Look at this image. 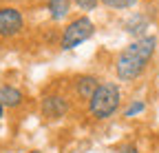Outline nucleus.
<instances>
[{"instance_id":"1a4fd4ad","label":"nucleus","mask_w":159,"mask_h":153,"mask_svg":"<svg viewBox=\"0 0 159 153\" xmlns=\"http://www.w3.org/2000/svg\"><path fill=\"white\" fill-rule=\"evenodd\" d=\"M71 7H73L71 0H47L44 2V9H47V13H49V18L53 22L66 20L71 16Z\"/></svg>"},{"instance_id":"9b49d317","label":"nucleus","mask_w":159,"mask_h":153,"mask_svg":"<svg viewBox=\"0 0 159 153\" xmlns=\"http://www.w3.org/2000/svg\"><path fill=\"white\" fill-rule=\"evenodd\" d=\"M146 111V102L144 100H130V104L122 111V116L124 118H135V116H139V113H144Z\"/></svg>"},{"instance_id":"9d476101","label":"nucleus","mask_w":159,"mask_h":153,"mask_svg":"<svg viewBox=\"0 0 159 153\" xmlns=\"http://www.w3.org/2000/svg\"><path fill=\"white\" fill-rule=\"evenodd\" d=\"M99 5H104L106 9H115V11H126L137 5V0H99Z\"/></svg>"},{"instance_id":"f03ea898","label":"nucleus","mask_w":159,"mask_h":153,"mask_svg":"<svg viewBox=\"0 0 159 153\" xmlns=\"http://www.w3.org/2000/svg\"><path fill=\"white\" fill-rule=\"evenodd\" d=\"M122 107V89L117 82H99L91 100L86 102V113L95 122H106L117 116Z\"/></svg>"},{"instance_id":"2eb2a0df","label":"nucleus","mask_w":159,"mask_h":153,"mask_svg":"<svg viewBox=\"0 0 159 153\" xmlns=\"http://www.w3.org/2000/svg\"><path fill=\"white\" fill-rule=\"evenodd\" d=\"M27 153H42L40 149H31V151H27Z\"/></svg>"},{"instance_id":"6e6552de","label":"nucleus","mask_w":159,"mask_h":153,"mask_svg":"<svg viewBox=\"0 0 159 153\" xmlns=\"http://www.w3.org/2000/svg\"><path fill=\"white\" fill-rule=\"evenodd\" d=\"M0 102L5 109H20L25 104V91L13 84H0Z\"/></svg>"},{"instance_id":"4468645a","label":"nucleus","mask_w":159,"mask_h":153,"mask_svg":"<svg viewBox=\"0 0 159 153\" xmlns=\"http://www.w3.org/2000/svg\"><path fill=\"white\" fill-rule=\"evenodd\" d=\"M5 111H7V109L2 107V102H0V120H2V118H5Z\"/></svg>"},{"instance_id":"f257e3e1","label":"nucleus","mask_w":159,"mask_h":153,"mask_svg":"<svg viewBox=\"0 0 159 153\" xmlns=\"http://www.w3.org/2000/svg\"><path fill=\"white\" fill-rule=\"evenodd\" d=\"M157 51V36H142L135 38L130 45H126V49H122L115 58V75L119 82H135L139 75H142L152 55Z\"/></svg>"},{"instance_id":"f8f14e48","label":"nucleus","mask_w":159,"mask_h":153,"mask_svg":"<svg viewBox=\"0 0 159 153\" xmlns=\"http://www.w3.org/2000/svg\"><path fill=\"white\" fill-rule=\"evenodd\" d=\"M71 2H73L80 11H86V13H91V11H95V9L99 7V0H71Z\"/></svg>"},{"instance_id":"ddd939ff","label":"nucleus","mask_w":159,"mask_h":153,"mask_svg":"<svg viewBox=\"0 0 159 153\" xmlns=\"http://www.w3.org/2000/svg\"><path fill=\"white\" fill-rule=\"evenodd\" d=\"M117 153H142V151H139L135 144H130V142H128V144H122V146H119V149H117Z\"/></svg>"},{"instance_id":"7ed1b4c3","label":"nucleus","mask_w":159,"mask_h":153,"mask_svg":"<svg viewBox=\"0 0 159 153\" xmlns=\"http://www.w3.org/2000/svg\"><path fill=\"white\" fill-rule=\"evenodd\" d=\"M95 31H97V27H95V22L89 16H77V18H73V20H69L64 25L62 36H60V49L62 51H73L82 42L91 40L95 36Z\"/></svg>"},{"instance_id":"423d86ee","label":"nucleus","mask_w":159,"mask_h":153,"mask_svg":"<svg viewBox=\"0 0 159 153\" xmlns=\"http://www.w3.org/2000/svg\"><path fill=\"white\" fill-rule=\"evenodd\" d=\"M99 80L95 73H77L73 75V80H71V91H73V98L77 102H82L86 104L91 100V95L95 93V89L99 87Z\"/></svg>"},{"instance_id":"0eeeda50","label":"nucleus","mask_w":159,"mask_h":153,"mask_svg":"<svg viewBox=\"0 0 159 153\" xmlns=\"http://www.w3.org/2000/svg\"><path fill=\"white\" fill-rule=\"evenodd\" d=\"M148 27H150V18H148L146 13H142V11L130 13V16L126 18V22H124V31H126L128 36H133V38L146 36Z\"/></svg>"},{"instance_id":"20e7f679","label":"nucleus","mask_w":159,"mask_h":153,"mask_svg":"<svg viewBox=\"0 0 159 153\" xmlns=\"http://www.w3.org/2000/svg\"><path fill=\"white\" fill-rule=\"evenodd\" d=\"M69 111H71V100L62 91H47L40 98V113L49 122H57V120L66 118Z\"/></svg>"},{"instance_id":"39448f33","label":"nucleus","mask_w":159,"mask_h":153,"mask_svg":"<svg viewBox=\"0 0 159 153\" xmlns=\"http://www.w3.org/2000/svg\"><path fill=\"white\" fill-rule=\"evenodd\" d=\"M25 13L22 9L11 7V5H2L0 7V38L2 40H11L18 38L25 31Z\"/></svg>"}]
</instances>
